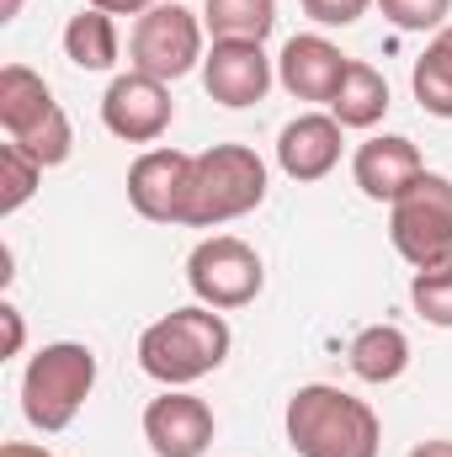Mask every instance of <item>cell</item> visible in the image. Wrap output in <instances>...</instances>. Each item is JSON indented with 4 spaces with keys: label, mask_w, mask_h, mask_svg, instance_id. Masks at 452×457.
Segmentation results:
<instances>
[{
    "label": "cell",
    "mask_w": 452,
    "mask_h": 457,
    "mask_svg": "<svg viewBox=\"0 0 452 457\" xmlns=\"http://www.w3.org/2000/svg\"><path fill=\"white\" fill-rule=\"evenodd\" d=\"M0 457H54V453H48V447H32V442H5Z\"/></svg>",
    "instance_id": "cell-27"
},
{
    "label": "cell",
    "mask_w": 452,
    "mask_h": 457,
    "mask_svg": "<svg viewBox=\"0 0 452 457\" xmlns=\"http://www.w3.org/2000/svg\"><path fill=\"white\" fill-rule=\"evenodd\" d=\"M187 181H192V154H181V149H144L133 160V170H128V203L149 224H181Z\"/></svg>",
    "instance_id": "cell-11"
},
{
    "label": "cell",
    "mask_w": 452,
    "mask_h": 457,
    "mask_svg": "<svg viewBox=\"0 0 452 457\" xmlns=\"http://www.w3.org/2000/svg\"><path fill=\"white\" fill-rule=\"evenodd\" d=\"M96 388V351L80 341L43 345L21 372V415L38 431H64Z\"/></svg>",
    "instance_id": "cell-4"
},
{
    "label": "cell",
    "mask_w": 452,
    "mask_h": 457,
    "mask_svg": "<svg viewBox=\"0 0 452 457\" xmlns=\"http://www.w3.org/2000/svg\"><path fill=\"white\" fill-rule=\"evenodd\" d=\"M64 54H70V64L75 70H113L117 64V27L107 11H96V5H86L80 16H70V27H64Z\"/></svg>",
    "instance_id": "cell-18"
},
{
    "label": "cell",
    "mask_w": 452,
    "mask_h": 457,
    "mask_svg": "<svg viewBox=\"0 0 452 457\" xmlns=\"http://www.w3.org/2000/svg\"><path fill=\"white\" fill-rule=\"evenodd\" d=\"M383 5V16L394 21V27H405V32H431V27H442L452 11V0H378Z\"/></svg>",
    "instance_id": "cell-23"
},
{
    "label": "cell",
    "mask_w": 452,
    "mask_h": 457,
    "mask_svg": "<svg viewBox=\"0 0 452 457\" xmlns=\"http://www.w3.org/2000/svg\"><path fill=\"white\" fill-rule=\"evenodd\" d=\"M224 356H229V325L208 303L171 309L165 320H155L138 336V367L165 388H187V383L219 372Z\"/></svg>",
    "instance_id": "cell-2"
},
{
    "label": "cell",
    "mask_w": 452,
    "mask_h": 457,
    "mask_svg": "<svg viewBox=\"0 0 452 457\" xmlns=\"http://www.w3.org/2000/svg\"><path fill=\"white\" fill-rule=\"evenodd\" d=\"M133 70L155 75V80H181L187 70H197L203 54V21L187 5H155L138 16L133 27Z\"/></svg>",
    "instance_id": "cell-8"
},
{
    "label": "cell",
    "mask_w": 452,
    "mask_h": 457,
    "mask_svg": "<svg viewBox=\"0 0 452 457\" xmlns=\"http://www.w3.org/2000/svg\"><path fill=\"white\" fill-rule=\"evenodd\" d=\"M410 86H415V102L431 117H452V27H442L426 43V54L410 70Z\"/></svg>",
    "instance_id": "cell-20"
},
{
    "label": "cell",
    "mask_w": 452,
    "mask_h": 457,
    "mask_svg": "<svg viewBox=\"0 0 452 457\" xmlns=\"http://www.w3.org/2000/svg\"><path fill=\"white\" fill-rule=\"evenodd\" d=\"M372 0H304V16H314L320 27H351Z\"/></svg>",
    "instance_id": "cell-24"
},
{
    "label": "cell",
    "mask_w": 452,
    "mask_h": 457,
    "mask_svg": "<svg viewBox=\"0 0 452 457\" xmlns=\"http://www.w3.org/2000/svg\"><path fill=\"white\" fill-rule=\"evenodd\" d=\"M277 165L293 181H325L340 165V122L331 112L293 117L277 138Z\"/></svg>",
    "instance_id": "cell-15"
},
{
    "label": "cell",
    "mask_w": 452,
    "mask_h": 457,
    "mask_svg": "<svg viewBox=\"0 0 452 457\" xmlns=\"http://www.w3.org/2000/svg\"><path fill=\"white\" fill-rule=\"evenodd\" d=\"M0 128L11 144H21L43 170L48 165H64L70 149H75V128L64 107L54 102L48 80L32 75L27 64H5L0 70Z\"/></svg>",
    "instance_id": "cell-5"
},
{
    "label": "cell",
    "mask_w": 452,
    "mask_h": 457,
    "mask_svg": "<svg viewBox=\"0 0 452 457\" xmlns=\"http://www.w3.org/2000/svg\"><path fill=\"white\" fill-rule=\"evenodd\" d=\"M203 27L219 37L239 43H266V32L277 27V0H208L203 5Z\"/></svg>",
    "instance_id": "cell-19"
},
{
    "label": "cell",
    "mask_w": 452,
    "mask_h": 457,
    "mask_svg": "<svg viewBox=\"0 0 452 457\" xmlns=\"http://www.w3.org/2000/svg\"><path fill=\"white\" fill-rule=\"evenodd\" d=\"M86 5H96L107 16H144V11H155V0H86Z\"/></svg>",
    "instance_id": "cell-26"
},
{
    "label": "cell",
    "mask_w": 452,
    "mask_h": 457,
    "mask_svg": "<svg viewBox=\"0 0 452 457\" xmlns=\"http://www.w3.org/2000/svg\"><path fill=\"white\" fill-rule=\"evenodd\" d=\"M389 234H394V250L415 271L452 261V181L448 176L426 170L399 203H389Z\"/></svg>",
    "instance_id": "cell-6"
},
{
    "label": "cell",
    "mask_w": 452,
    "mask_h": 457,
    "mask_svg": "<svg viewBox=\"0 0 452 457\" xmlns=\"http://www.w3.org/2000/svg\"><path fill=\"white\" fill-rule=\"evenodd\" d=\"M16 11H21V0H0V21H11Z\"/></svg>",
    "instance_id": "cell-29"
},
{
    "label": "cell",
    "mask_w": 452,
    "mask_h": 457,
    "mask_svg": "<svg viewBox=\"0 0 452 457\" xmlns=\"http://www.w3.org/2000/svg\"><path fill=\"white\" fill-rule=\"evenodd\" d=\"M187 282H192L197 303H208V309L224 314V309L255 303V293H261V282H266V266H261L255 245H245L239 234H213V239H203V245L192 250Z\"/></svg>",
    "instance_id": "cell-7"
},
{
    "label": "cell",
    "mask_w": 452,
    "mask_h": 457,
    "mask_svg": "<svg viewBox=\"0 0 452 457\" xmlns=\"http://www.w3.org/2000/svg\"><path fill=\"white\" fill-rule=\"evenodd\" d=\"M203 86L213 102L224 107H255L272 91V59L261 43H239V37H219L203 59Z\"/></svg>",
    "instance_id": "cell-12"
},
{
    "label": "cell",
    "mask_w": 452,
    "mask_h": 457,
    "mask_svg": "<svg viewBox=\"0 0 452 457\" xmlns=\"http://www.w3.org/2000/svg\"><path fill=\"white\" fill-rule=\"evenodd\" d=\"M346 70H351V59L340 54L331 37H320V32L288 37V48H282V59H277V80L288 86V96H298V102H325V107L336 102Z\"/></svg>",
    "instance_id": "cell-13"
},
{
    "label": "cell",
    "mask_w": 452,
    "mask_h": 457,
    "mask_svg": "<svg viewBox=\"0 0 452 457\" xmlns=\"http://www.w3.org/2000/svg\"><path fill=\"white\" fill-rule=\"evenodd\" d=\"M266 203V160L250 144H213L192 154V181L181 203L187 228H219Z\"/></svg>",
    "instance_id": "cell-3"
},
{
    "label": "cell",
    "mask_w": 452,
    "mask_h": 457,
    "mask_svg": "<svg viewBox=\"0 0 452 457\" xmlns=\"http://www.w3.org/2000/svg\"><path fill=\"white\" fill-rule=\"evenodd\" d=\"M0 320H5V356H16L21 351V309H11V303H0Z\"/></svg>",
    "instance_id": "cell-25"
},
{
    "label": "cell",
    "mask_w": 452,
    "mask_h": 457,
    "mask_svg": "<svg viewBox=\"0 0 452 457\" xmlns=\"http://www.w3.org/2000/svg\"><path fill=\"white\" fill-rule=\"evenodd\" d=\"M351 176L362 187V197L372 203H399L421 176H426V160L421 149L405 138V133H383V138H367L351 160Z\"/></svg>",
    "instance_id": "cell-14"
},
{
    "label": "cell",
    "mask_w": 452,
    "mask_h": 457,
    "mask_svg": "<svg viewBox=\"0 0 452 457\" xmlns=\"http://www.w3.org/2000/svg\"><path fill=\"white\" fill-rule=\"evenodd\" d=\"M346 361H351V372L362 383H394L410 367V336L399 325H367V330L351 336Z\"/></svg>",
    "instance_id": "cell-16"
},
{
    "label": "cell",
    "mask_w": 452,
    "mask_h": 457,
    "mask_svg": "<svg viewBox=\"0 0 452 457\" xmlns=\"http://www.w3.org/2000/svg\"><path fill=\"white\" fill-rule=\"evenodd\" d=\"M213 431H219L213 410L181 388H165L144 410V442L155 447V457H203L213 447Z\"/></svg>",
    "instance_id": "cell-10"
},
{
    "label": "cell",
    "mask_w": 452,
    "mask_h": 457,
    "mask_svg": "<svg viewBox=\"0 0 452 457\" xmlns=\"http://www.w3.org/2000/svg\"><path fill=\"white\" fill-rule=\"evenodd\" d=\"M410 303H415V314H421L426 325L452 330V261L426 266V271L410 277Z\"/></svg>",
    "instance_id": "cell-22"
},
{
    "label": "cell",
    "mask_w": 452,
    "mask_h": 457,
    "mask_svg": "<svg viewBox=\"0 0 452 457\" xmlns=\"http://www.w3.org/2000/svg\"><path fill=\"white\" fill-rule=\"evenodd\" d=\"M288 447L298 457H378L383 447V420L367 399L331 388V383H309L288 399Z\"/></svg>",
    "instance_id": "cell-1"
},
{
    "label": "cell",
    "mask_w": 452,
    "mask_h": 457,
    "mask_svg": "<svg viewBox=\"0 0 452 457\" xmlns=\"http://www.w3.org/2000/svg\"><path fill=\"white\" fill-rule=\"evenodd\" d=\"M410 457H452V442H421Z\"/></svg>",
    "instance_id": "cell-28"
},
{
    "label": "cell",
    "mask_w": 452,
    "mask_h": 457,
    "mask_svg": "<svg viewBox=\"0 0 452 457\" xmlns=\"http://www.w3.org/2000/svg\"><path fill=\"white\" fill-rule=\"evenodd\" d=\"M171 117H176V102H171L165 80H155V75H144V70L117 75L113 86H107V96H102V122H107V133L128 138V144H155V138L171 128Z\"/></svg>",
    "instance_id": "cell-9"
},
{
    "label": "cell",
    "mask_w": 452,
    "mask_h": 457,
    "mask_svg": "<svg viewBox=\"0 0 452 457\" xmlns=\"http://www.w3.org/2000/svg\"><path fill=\"white\" fill-rule=\"evenodd\" d=\"M38 181H43V165L21 149V144H0V219H11L32 192H38Z\"/></svg>",
    "instance_id": "cell-21"
},
{
    "label": "cell",
    "mask_w": 452,
    "mask_h": 457,
    "mask_svg": "<svg viewBox=\"0 0 452 457\" xmlns=\"http://www.w3.org/2000/svg\"><path fill=\"white\" fill-rule=\"evenodd\" d=\"M383 112H389V80H383L372 64L351 59V70H346V80H340L336 102H331V117H336L340 128H372Z\"/></svg>",
    "instance_id": "cell-17"
}]
</instances>
